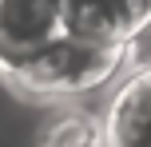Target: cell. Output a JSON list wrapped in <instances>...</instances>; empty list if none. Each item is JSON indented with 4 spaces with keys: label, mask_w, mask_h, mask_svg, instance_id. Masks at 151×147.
Returning a JSON list of instances; mask_svg holds the SVG:
<instances>
[{
    "label": "cell",
    "mask_w": 151,
    "mask_h": 147,
    "mask_svg": "<svg viewBox=\"0 0 151 147\" xmlns=\"http://www.w3.org/2000/svg\"><path fill=\"white\" fill-rule=\"evenodd\" d=\"M36 147H104L99 123L83 111H60L36 135Z\"/></svg>",
    "instance_id": "cell-5"
},
{
    "label": "cell",
    "mask_w": 151,
    "mask_h": 147,
    "mask_svg": "<svg viewBox=\"0 0 151 147\" xmlns=\"http://www.w3.org/2000/svg\"><path fill=\"white\" fill-rule=\"evenodd\" d=\"M119 48H123V76L127 72H147L151 68V20L139 24Z\"/></svg>",
    "instance_id": "cell-6"
},
{
    "label": "cell",
    "mask_w": 151,
    "mask_h": 147,
    "mask_svg": "<svg viewBox=\"0 0 151 147\" xmlns=\"http://www.w3.org/2000/svg\"><path fill=\"white\" fill-rule=\"evenodd\" d=\"M104 147H151V68L127 72L99 123Z\"/></svg>",
    "instance_id": "cell-3"
},
{
    "label": "cell",
    "mask_w": 151,
    "mask_h": 147,
    "mask_svg": "<svg viewBox=\"0 0 151 147\" xmlns=\"http://www.w3.org/2000/svg\"><path fill=\"white\" fill-rule=\"evenodd\" d=\"M68 32V0H0V64L12 68L28 52Z\"/></svg>",
    "instance_id": "cell-2"
},
{
    "label": "cell",
    "mask_w": 151,
    "mask_h": 147,
    "mask_svg": "<svg viewBox=\"0 0 151 147\" xmlns=\"http://www.w3.org/2000/svg\"><path fill=\"white\" fill-rule=\"evenodd\" d=\"M8 76L36 95H83L123 76V48L99 44L76 32H60L44 48L16 60Z\"/></svg>",
    "instance_id": "cell-1"
},
{
    "label": "cell",
    "mask_w": 151,
    "mask_h": 147,
    "mask_svg": "<svg viewBox=\"0 0 151 147\" xmlns=\"http://www.w3.org/2000/svg\"><path fill=\"white\" fill-rule=\"evenodd\" d=\"M147 20L151 0H68V32L99 44H123Z\"/></svg>",
    "instance_id": "cell-4"
}]
</instances>
